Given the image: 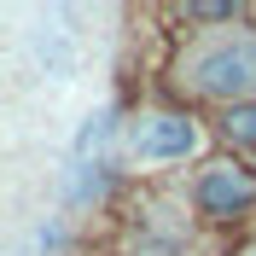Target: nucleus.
Returning <instances> with one entry per match:
<instances>
[{"instance_id":"obj_1","label":"nucleus","mask_w":256,"mask_h":256,"mask_svg":"<svg viewBox=\"0 0 256 256\" xmlns=\"http://www.w3.org/2000/svg\"><path fill=\"white\" fill-rule=\"evenodd\" d=\"M192 82L216 99H239L256 94V35H239V41H216L192 58Z\"/></svg>"},{"instance_id":"obj_6","label":"nucleus","mask_w":256,"mask_h":256,"mask_svg":"<svg viewBox=\"0 0 256 256\" xmlns=\"http://www.w3.org/2000/svg\"><path fill=\"white\" fill-rule=\"evenodd\" d=\"M192 18H210V24H222V18H233V6H192Z\"/></svg>"},{"instance_id":"obj_3","label":"nucleus","mask_w":256,"mask_h":256,"mask_svg":"<svg viewBox=\"0 0 256 256\" xmlns=\"http://www.w3.org/2000/svg\"><path fill=\"white\" fill-rule=\"evenodd\" d=\"M256 204V175L250 169H233V163H216L198 180V210L204 216H239Z\"/></svg>"},{"instance_id":"obj_2","label":"nucleus","mask_w":256,"mask_h":256,"mask_svg":"<svg viewBox=\"0 0 256 256\" xmlns=\"http://www.w3.org/2000/svg\"><path fill=\"white\" fill-rule=\"evenodd\" d=\"M128 146H134L140 163L192 158V152H198V122H186V116H140V128L128 134Z\"/></svg>"},{"instance_id":"obj_5","label":"nucleus","mask_w":256,"mask_h":256,"mask_svg":"<svg viewBox=\"0 0 256 256\" xmlns=\"http://www.w3.org/2000/svg\"><path fill=\"white\" fill-rule=\"evenodd\" d=\"M227 140L256 146V105H233V111H227Z\"/></svg>"},{"instance_id":"obj_4","label":"nucleus","mask_w":256,"mask_h":256,"mask_svg":"<svg viewBox=\"0 0 256 256\" xmlns=\"http://www.w3.org/2000/svg\"><path fill=\"white\" fill-rule=\"evenodd\" d=\"M105 134H111V111H94L88 122H82V134H76V163H88V152H99Z\"/></svg>"},{"instance_id":"obj_7","label":"nucleus","mask_w":256,"mask_h":256,"mask_svg":"<svg viewBox=\"0 0 256 256\" xmlns=\"http://www.w3.org/2000/svg\"><path fill=\"white\" fill-rule=\"evenodd\" d=\"M250 256H256V250H250Z\"/></svg>"}]
</instances>
